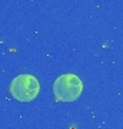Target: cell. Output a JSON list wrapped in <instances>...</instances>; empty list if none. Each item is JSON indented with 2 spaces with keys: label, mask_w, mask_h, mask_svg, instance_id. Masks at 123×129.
Segmentation results:
<instances>
[{
  "label": "cell",
  "mask_w": 123,
  "mask_h": 129,
  "mask_svg": "<svg viewBox=\"0 0 123 129\" xmlns=\"http://www.w3.org/2000/svg\"><path fill=\"white\" fill-rule=\"evenodd\" d=\"M83 90V83L76 75H62L56 79L53 92L59 102L76 101Z\"/></svg>",
  "instance_id": "1"
},
{
  "label": "cell",
  "mask_w": 123,
  "mask_h": 129,
  "mask_svg": "<svg viewBox=\"0 0 123 129\" xmlns=\"http://www.w3.org/2000/svg\"><path fill=\"white\" fill-rule=\"evenodd\" d=\"M10 92L17 101L30 102L39 95L40 85H39V80L32 75H20L13 79L10 85Z\"/></svg>",
  "instance_id": "2"
}]
</instances>
